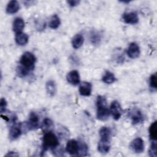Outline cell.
Here are the masks:
<instances>
[{
	"mask_svg": "<svg viewBox=\"0 0 157 157\" xmlns=\"http://www.w3.org/2000/svg\"><path fill=\"white\" fill-rule=\"evenodd\" d=\"M25 27V21L23 18L20 17H17L15 18L12 25L13 31L17 34L18 33L22 32Z\"/></svg>",
	"mask_w": 157,
	"mask_h": 157,
	"instance_id": "15",
	"label": "cell"
},
{
	"mask_svg": "<svg viewBox=\"0 0 157 157\" xmlns=\"http://www.w3.org/2000/svg\"><path fill=\"white\" fill-rule=\"evenodd\" d=\"M36 61V56L32 53L29 52H26L20 57V66L30 72L31 71L33 70Z\"/></svg>",
	"mask_w": 157,
	"mask_h": 157,
	"instance_id": "3",
	"label": "cell"
},
{
	"mask_svg": "<svg viewBox=\"0 0 157 157\" xmlns=\"http://www.w3.org/2000/svg\"><path fill=\"white\" fill-rule=\"evenodd\" d=\"M102 80L105 83L111 84L114 83L117 80V78L112 72L109 71H106L102 78Z\"/></svg>",
	"mask_w": 157,
	"mask_h": 157,
	"instance_id": "22",
	"label": "cell"
},
{
	"mask_svg": "<svg viewBox=\"0 0 157 157\" xmlns=\"http://www.w3.org/2000/svg\"><path fill=\"white\" fill-rule=\"evenodd\" d=\"M22 133V127L20 124H15L11 126L9 131V138L12 140L18 139Z\"/></svg>",
	"mask_w": 157,
	"mask_h": 157,
	"instance_id": "10",
	"label": "cell"
},
{
	"mask_svg": "<svg viewBox=\"0 0 157 157\" xmlns=\"http://www.w3.org/2000/svg\"><path fill=\"white\" fill-rule=\"evenodd\" d=\"M28 36L23 32L17 33L15 35V42L19 45L23 46L26 45L28 42Z\"/></svg>",
	"mask_w": 157,
	"mask_h": 157,
	"instance_id": "17",
	"label": "cell"
},
{
	"mask_svg": "<svg viewBox=\"0 0 157 157\" xmlns=\"http://www.w3.org/2000/svg\"><path fill=\"white\" fill-rule=\"evenodd\" d=\"M20 9V4L17 1L12 0L9 2L7 5L6 10L9 14H13L17 13Z\"/></svg>",
	"mask_w": 157,
	"mask_h": 157,
	"instance_id": "16",
	"label": "cell"
},
{
	"mask_svg": "<svg viewBox=\"0 0 157 157\" xmlns=\"http://www.w3.org/2000/svg\"><path fill=\"white\" fill-rule=\"evenodd\" d=\"M100 140L105 142H110L112 136V131L108 127H102L99 131Z\"/></svg>",
	"mask_w": 157,
	"mask_h": 157,
	"instance_id": "13",
	"label": "cell"
},
{
	"mask_svg": "<svg viewBox=\"0 0 157 157\" xmlns=\"http://www.w3.org/2000/svg\"><path fill=\"white\" fill-rule=\"evenodd\" d=\"M110 112L111 113L114 120H118L120 118L122 115V109L120 103L117 101H113L111 103Z\"/></svg>",
	"mask_w": 157,
	"mask_h": 157,
	"instance_id": "4",
	"label": "cell"
},
{
	"mask_svg": "<svg viewBox=\"0 0 157 157\" xmlns=\"http://www.w3.org/2000/svg\"><path fill=\"white\" fill-rule=\"evenodd\" d=\"M45 89L46 92L49 96H53L56 92V86L55 82L52 80H48L46 83Z\"/></svg>",
	"mask_w": 157,
	"mask_h": 157,
	"instance_id": "18",
	"label": "cell"
},
{
	"mask_svg": "<svg viewBox=\"0 0 157 157\" xmlns=\"http://www.w3.org/2000/svg\"><path fill=\"white\" fill-rule=\"evenodd\" d=\"M67 82L72 85H77L80 83V75L77 71L73 70L67 73L66 75Z\"/></svg>",
	"mask_w": 157,
	"mask_h": 157,
	"instance_id": "11",
	"label": "cell"
},
{
	"mask_svg": "<svg viewBox=\"0 0 157 157\" xmlns=\"http://www.w3.org/2000/svg\"><path fill=\"white\" fill-rule=\"evenodd\" d=\"M53 125V121L50 118H46L43 121L42 128L44 130V131L48 132V131H50V129L52 128Z\"/></svg>",
	"mask_w": 157,
	"mask_h": 157,
	"instance_id": "24",
	"label": "cell"
},
{
	"mask_svg": "<svg viewBox=\"0 0 157 157\" xmlns=\"http://www.w3.org/2000/svg\"><path fill=\"white\" fill-rule=\"evenodd\" d=\"M156 79H157V76H156V74H153L150 76L149 83H150V86L151 88H153L155 90L156 89V88H157Z\"/></svg>",
	"mask_w": 157,
	"mask_h": 157,
	"instance_id": "27",
	"label": "cell"
},
{
	"mask_svg": "<svg viewBox=\"0 0 157 157\" xmlns=\"http://www.w3.org/2000/svg\"><path fill=\"white\" fill-rule=\"evenodd\" d=\"M96 117L99 120L105 121L110 115V110L107 106V101L104 96L99 95L96 99Z\"/></svg>",
	"mask_w": 157,
	"mask_h": 157,
	"instance_id": "1",
	"label": "cell"
},
{
	"mask_svg": "<svg viewBox=\"0 0 157 157\" xmlns=\"http://www.w3.org/2000/svg\"><path fill=\"white\" fill-rule=\"evenodd\" d=\"M130 118L133 124H137L143 122V116L139 110H133L130 112Z\"/></svg>",
	"mask_w": 157,
	"mask_h": 157,
	"instance_id": "14",
	"label": "cell"
},
{
	"mask_svg": "<svg viewBox=\"0 0 157 157\" xmlns=\"http://www.w3.org/2000/svg\"><path fill=\"white\" fill-rule=\"evenodd\" d=\"M79 93L80 95L83 96H89L92 91V85L90 82H83L79 86Z\"/></svg>",
	"mask_w": 157,
	"mask_h": 157,
	"instance_id": "12",
	"label": "cell"
},
{
	"mask_svg": "<svg viewBox=\"0 0 157 157\" xmlns=\"http://www.w3.org/2000/svg\"><path fill=\"white\" fill-rule=\"evenodd\" d=\"M42 152L48 149L53 150L59 145V141L56 135L52 131L46 132L42 140Z\"/></svg>",
	"mask_w": 157,
	"mask_h": 157,
	"instance_id": "2",
	"label": "cell"
},
{
	"mask_svg": "<svg viewBox=\"0 0 157 157\" xmlns=\"http://www.w3.org/2000/svg\"><path fill=\"white\" fill-rule=\"evenodd\" d=\"M140 50L139 46L135 42L131 43L127 50V55L130 58H136L139 56Z\"/></svg>",
	"mask_w": 157,
	"mask_h": 157,
	"instance_id": "9",
	"label": "cell"
},
{
	"mask_svg": "<svg viewBox=\"0 0 157 157\" xmlns=\"http://www.w3.org/2000/svg\"><path fill=\"white\" fill-rule=\"evenodd\" d=\"M149 137L152 141H156L157 139V124L156 121L153 122L148 129Z\"/></svg>",
	"mask_w": 157,
	"mask_h": 157,
	"instance_id": "21",
	"label": "cell"
},
{
	"mask_svg": "<svg viewBox=\"0 0 157 157\" xmlns=\"http://www.w3.org/2000/svg\"><path fill=\"white\" fill-rule=\"evenodd\" d=\"M60 23L61 21L59 17L56 14H55L51 17L48 23V26L50 28L55 29L59 27Z\"/></svg>",
	"mask_w": 157,
	"mask_h": 157,
	"instance_id": "23",
	"label": "cell"
},
{
	"mask_svg": "<svg viewBox=\"0 0 157 157\" xmlns=\"http://www.w3.org/2000/svg\"><path fill=\"white\" fill-rule=\"evenodd\" d=\"M39 118L37 114L34 112H31L29 115V119L26 123V126L29 130L34 129L38 128Z\"/></svg>",
	"mask_w": 157,
	"mask_h": 157,
	"instance_id": "7",
	"label": "cell"
},
{
	"mask_svg": "<svg viewBox=\"0 0 157 157\" xmlns=\"http://www.w3.org/2000/svg\"><path fill=\"white\" fill-rule=\"evenodd\" d=\"M148 153L150 156H153V157L156 156V141H152L151 146L149 148Z\"/></svg>",
	"mask_w": 157,
	"mask_h": 157,
	"instance_id": "28",
	"label": "cell"
},
{
	"mask_svg": "<svg viewBox=\"0 0 157 157\" xmlns=\"http://www.w3.org/2000/svg\"><path fill=\"white\" fill-rule=\"evenodd\" d=\"M79 143V142H78ZM88 152V147L84 142L79 144V151L78 155L79 156H85Z\"/></svg>",
	"mask_w": 157,
	"mask_h": 157,
	"instance_id": "26",
	"label": "cell"
},
{
	"mask_svg": "<svg viewBox=\"0 0 157 157\" xmlns=\"http://www.w3.org/2000/svg\"><path fill=\"white\" fill-rule=\"evenodd\" d=\"M66 151L71 155H78L79 151V143L75 140H69L66 146Z\"/></svg>",
	"mask_w": 157,
	"mask_h": 157,
	"instance_id": "5",
	"label": "cell"
},
{
	"mask_svg": "<svg viewBox=\"0 0 157 157\" xmlns=\"http://www.w3.org/2000/svg\"><path fill=\"white\" fill-rule=\"evenodd\" d=\"M67 4L69 5L71 7H75L80 3V1H77V0H71V1H67Z\"/></svg>",
	"mask_w": 157,
	"mask_h": 157,
	"instance_id": "30",
	"label": "cell"
},
{
	"mask_svg": "<svg viewBox=\"0 0 157 157\" xmlns=\"http://www.w3.org/2000/svg\"><path fill=\"white\" fill-rule=\"evenodd\" d=\"M7 106V101L6 100L2 98L1 99V101H0V110H1V113H2L3 112H4L6 110V108Z\"/></svg>",
	"mask_w": 157,
	"mask_h": 157,
	"instance_id": "29",
	"label": "cell"
},
{
	"mask_svg": "<svg viewBox=\"0 0 157 157\" xmlns=\"http://www.w3.org/2000/svg\"><path fill=\"white\" fill-rule=\"evenodd\" d=\"M130 148L134 153H140L144 150V143L142 139L137 137L134 139L130 144Z\"/></svg>",
	"mask_w": 157,
	"mask_h": 157,
	"instance_id": "6",
	"label": "cell"
},
{
	"mask_svg": "<svg viewBox=\"0 0 157 157\" xmlns=\"http://www.w3.org/2000/svg\"><path fill=\"white\" fill-rule=\"evenodd\" d=\"M123 20L124 23L127 24L135 25L139 21V17L136 12H125L123 14L122 16Z\"/></svg>",
	"mask_w": 157,
	"mask_h": 157,
	"instance_id": "8",
	"label": "cell"
},
{
	"mask_svg": "<svg viewBox=\"0 0 157 157\" xmlns=\"http://www.w3.org/2000/svg\"><path fill=\"white\" fill-rule=\"evenodd\" d=\"M90 40L92 44H98L99 43L101 40V37L99 33L95 31H93L90 36Z\"/></svg>",
	"mask_w": 157,
	"mask_h": 157,
	"instance_id": "25",
	"label": "cell"
},
{
	"mask_svg": "<svg viewBox=\"0 0 157 157\" xmlns=\"http://www.w3.org/2000/svg\"><path fill=\"white\" fill-rule=\"evenodd\" d=\"M110 148V142H105L99 140L98 144V150L102 154H105L108 153Z\"/></svg>",
	"mask_w": 157,
	"mask_h": 157,
	"instance_id": "19",
	"label": "cell"
},
{
	"mask_svg": "<svg viewBox=\"0 0 157 157\" xmlns=\"http://www.w3.org/2000/svg\"><path fill=\"white\" fill-rule=\"evenodd\" d=\"M83 42L84 38L83 36L80 34H77L73 37V38L72 39L71 43L73 48H74L75 49H77L83 45Z\"/></svg>",
	"mask_w": 157,
	"mask_h": 157,
	"instance_id": "20",
	"label": "cell"
}]
</instances>
